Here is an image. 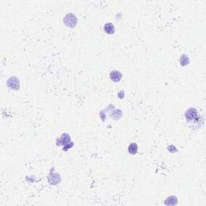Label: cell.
<instances>
[{
	"instance_id": "6da1fadb",
	"label": "cell",
	"mask_w": 206,
	"mask_h": 206,
	"mask_svg": "<svg viewBox=\"0 0 206 206\" xmlns=\"http://www.w3.org/2000/svg\"><path fill=\"white\" fill-rule=\"evenodd\" d=\"M64 23L69 28H74L77 23V19L74 15L69 13L64 18Z\"/></svg>"
},
{
	"instance_id": "7a4b0ae2",
	"label": "cell",
	"mask_w": 206,
	"mask_h": 206,
	"mask_svg": "<svg viewBox=\"0 0 206 206\" xmlns=\"http://www.w3.org/2000/svg\"><path fill=\"white\" fill-rule=\"evenodd\" d=\"M7 86L11 89H15V90H18L20 89V83L19 79L16 77H11L8 79V81L7 82Z\"/></svg>"
},
{
	"instance_id": "3957f363",
	"label": "cell",
	"mask_w": 206,
	"mask_h": 206,
	"mask_svg": "<svg viewBox=\"0 0 206 206\" xmlns=\"http://www.w3.org/2000/svg\"><path fill=\"white\" fill-rule=\"evenodd\" d=\"M198 117V113L197 109L195 108H189L186 112H185V118L188 121H192L196 119Z\"/></svg>"
},
{
	"instance_id": "277c9868",
	"label": "cell",
	"mask_w": 206,
	"mask_h": 206,
	"mask_svg": "<svg viewBox=\"0 0 206 206\" xmlns=\"http://www.w3.org/2000/svg\"><path fill=\"white\" fill-rule=\"evenodd\" d=\"M123 77V75L122 73L118 71V70H113L110 74V78L112 81L114 82H118V81H121V79Z\"/></svg>"
},
{
	"instance_id": "5b68a950",
	"label": "cell",
	"mask_w": 206,
	"mask_h": 206,
	"mask_svg": "<svg viewBox=\"0 0 206 206\" xmlns=\"http://www.w3.org/2000/svg\"><path fill=\"white\" fill-rule=\"evenodd\" d=\"M70 142V136L69 134H63L61 136V138L59 139H57V142H56V145L57 146H60V145H66L67 143Z\"/></svg>"
},
{
	"instance_id": "8992f818",
	"label": "cell",
	"mask_w": 206,
	"mask_h": 206,
	"mask_svg": "<svg viewBox=\"0 0 206 206\" xmlns=\"http://www.w3.org/2000/svg\"><path fill=\"white\" fill-rule=\"evenodd\" d=\"M104 31H105L106 34H109V35L114 34V31H115L114 25L112 23H106V24L104 25Z\"/></svg>"
},
{
	"instance_id": "52a82bcc",
	"label": "cell",
	"mask_w": 206,
	"mask_h": 206,
	"mask_svg": "<svg viewBox=\"0 0 206 206\" xmlns=\"http://www.w3.org/2000/svg\"><path fill=\"white\" fill-rule=\"evenodd\" d=\"M60 175H56V174H52L48 176V180H49V183L52 184H58L60 182Z\"/></svg>"
},
{
	"instance_id": "ba28073f",
	"label": "cell",
	"mask_w": 206,
	"mask_h": 206,
	"mask_svg": "<svg viewBox=\"0 0 206 206\" xmlns=\"http://www.w3.org/2000/svg\"><path fill=\"white\" fill-rule=\"evenodd\" d=\"M128 151L131 155H135L138 152V145L135 142H132L129 145L128 147Z\"/></svg>"
},
{
	"instance_id": "9c48e42d",
	"label": "cell",
	"mask_w": 206,
	"mask_h": 206,
	"mask_svg": "<svg viewBox=\"0 0 206 206\" xmlns=\"http://www.w3.org/2000/svg\"><path fill=\"white\" fill-rule=\"evenodd\" d=\"M180 63L182 66H186L189 64V58L187 55H182L180 59Z\"/></svg>"
},
{
	"instance_id": "30bf717a",
	"label": "cell",
	"mask_w": 206,
	"mask_h": 206,
	"mask_svg": "<svg viewBox=\"0 0 206 206\" xmlns=\"http://www.w3.org/2000/svg\"><path fill=\"white\" fill-rule=\"evenodd\" d=\"M72 146H73V142L70 141V142H69V143H67V144H66V145H64V149H63V150H69V148H72Z\"/></svg>"
},
{
	"instance_id": "8fae6325",
	"label": "cell",
	"mask_w": 206,
	"mask_h": 206,
	"mask_svg": "<svg viewBox=\"0 0 206 206\" xmlns=\"http://www.w3.org/2000/svg\"><path fill=\"white\" fill-rule=\"evenodd\" d=\"M118 96L119 97V98H124V91H123V90H121L120 92H118Z\"/></svg>"
}]
</instances>
